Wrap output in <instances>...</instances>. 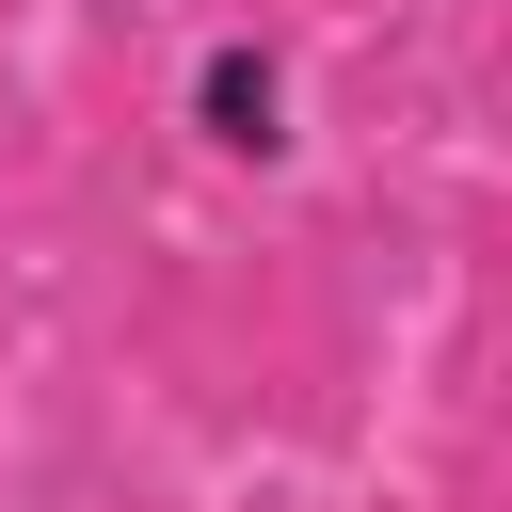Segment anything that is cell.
<instances>
[{
  "label": "cell",
  "mask_w": 512,
  "mask_h": 512,
  "mask_svg": "<svg viewBox=\"0 0 512 512\" xmlns=\"http://www.w3.org/2000/svg\"><path fill=\"white\" fill-rule=\"evenodd\" d=\"M176 144L208 160V176H288L304 160V64H288V32H208L192 64H176Z\"/></svg>",
  "instance_id": "1"
}]
</instances>
